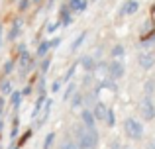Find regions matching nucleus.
Returning a JSON list of instances; mask_svg holds the SVG:
<instances>
[{"label":"nucleus","instance_id":"obj_1","mask_svg":"<svg viewBox=\"0 0 155 149\" xmlns=\"http://www.w3.org/2000/svg\"><path fill=\"white\" fill-rule=\"evenodd\" d=\"M75 135H77V141H79L81 149H94L98 145V131L94 128H88L84 124L83 126H77Z\"/></svg>","mask_w":155,"mask_h":149},{"label":"nucleus","instance_id":"obj_2","mask_svg":"<svg viewBox=\"0 0 155 149\" xmlns=\"http://www.w3.org/2000/svg\"><path fill=\"white\" fill-rule=\"evenodd\" d=\"M124 131H126V135H128L130 139H136V141L143 138V126L134 118H128L124 122Z\"/></svg>","mask_w":155,"mask_h":149},{"label":"nucleus","instance_id":"obj_3","mask_svg":"<svg viewBox=\"0 0 155 149\" xmlns=\"http://www.w3.org/2000/svg\"><path fill=\"white\" fill-rule=\"evenodd\" d=\"M140 114H141L143 120H153L155 118V106H153V100L149 98V96H145L140 102Z\"/></svg>","mask_w":155,"mask_h":149},{"label":"nucleus","instance_id":"obj_4","mask_svg":"<svg viewBox=\"0 0 155 149\" xmlns=\"http://www.w3.org/2000/svg\"><path fill=\"white\" fill-rule=\"evenodd\" d=\"M16 63H18V67H20V71H22V73H28V71L31 69V65H34V59H31V55H30V53L22 51Z\"/></svg>","mask_w":155,"mask_h":149},{"label":"nucleus","instance_id":"obj_5","mask_svg":"<svg viewBox=\"0 0 155 149\" xmlns=\"http://www.w3.org/2000/svg\"><path fill=\"white\" fill-rule=\"evenodd\" d=\"M108 76L112 80H118V79H122V76H124V67H122L120 61H112L108 65Z\"/></svg>","mask_w":155,"mask_h":149},{"label":"nucleus","instance_id":"obj_6","mask_svg":"<svg viewBox=\"0 0 155 149\" xmlns=\"http://www.w3.org/2000/svg\"><path fill=\"white\" fill-rule=\"evenodd\" d=\"M49 112H51V100H47L45 102V106H43V110L39 112L38 116H35V128H39V126H43V124L47 122V118H49Z\"/></svg>","mask_w":155,"mask_h":149},{"label":"nucleus","instance_id":"obj_7","mask_svg":"<svg viewBox=\"0 0 155 149\" xmlns=\"http://www.w3.org/2000/svg\"><path fill=\"white\" fill-rule=\"evenodd\" d=\"M137 63H140L141 69H151L155 65V55H149V53H141L137 57Z\"/></svg>","mask_w":155,"mask_h":149},{"label":"nucleus","instance_id":"obj_8","mask_svg":"<svg viewBox=\"0 0 155 149\" xmlns=\"http://www.w3.org/2000/svg\"><path fill=\"white\" fill-rule=\"evenodd\" d=\"M94 118H96V122H102V120H106V114H108V108H106V104L102 102H96L94 104Z\"/></svg>","mask_w":155,"mask_h":149},{"label":"nucleus","instance_id":"obj_9","mask_svg":"<svg viewBox=\"0 0 155 149\" xmlns=\"http://www.w3.org/2000/svg\"><path fill=\"white\" fill-rule=\"evenodd\" d=\"M81 118H83V124H84V126H88V128H94V122H96V118H94V112H91V110H83Z\"/></svg>","mask_w":155,"mask_h":149},{"label":"nucleus","instance_id":"obj_10","mask_svg":"<svg viewBox=\"0 0 155 149\" xmlns=\"http://www.w3.org/2000/svg\"><path fill=\"white\" fill-rule=\"evenodd\" d=\"M69 8H71L73 12H84L87 10V0H69Z\"/></svg>","mask_w":155,"mask_h":149},{"label":"nucleus","instance_id":"obj_11","mask_svg":"<svg viewBox=\"0 0 155 149\" xmlns=\"http://www.w3.org/2000/svg\"><path fill=\"white\" fill-rule=\"evenodd\" d=\"M137 8H140V4H137L136 0H128L126 6L122 8V12H124L126 16H132V14H136V12H137Z\"/></svg>","mask_w":155,"mask_h":149},{"label":"nucleus","instance_id":"obj_12","mask_svg":"<svg viewBox=\"0 0 155 149\" xmlns=\"http://www.w3.org/2000/svg\"><path fill=\"white\" fill-rule=\"evenodd\" d=\"M45 102H47V100H45V96H39V98H38V102H35V108L31 110V118H35V116H38L39 112L43 110V106H45Z\"/></svg>","mask_w":155,"mask_h":149},{"label":"nucleus","instance_id":"obj_13","mask_svg":"<svg viewBox=\"0 0 155 149\" xmlns=\"http://www.w3.org/2000/svg\"><path fill=\"white\" fill-rule=\"evenodd\" d=\"M12 83L10 80H2V83H0V94L2 96H6V94H12Z\"/></svg>","mask_w":155,"mask_h":149},{"label":"nucleus","instance_id":"obj_14","mask_svg":"<svg viewBox=\"0 0 155 149\" xmlns=\"http://www.w3.org/2000/svg\"><path fill=\"white\" fill-rule=\"evenodd\" d=\"M61 24L63 26H69L71 24V14H69V6H63V10H61Z\"/></svg>","mask_w":155,"mask_h":149},{"label":"nucleus","instance_id":"obj_15","mask_svg":"<svg viewBox=\"0 0 155 149\" xmlns=\"http://www.w3.org/2000/svg\"><path fill=\"white\" fill-rule=\"evenodd\" d=\"M81 104H83V96H81L79 92H75V94H73V102H71L73 110H79V108H81Z\"/></svg>","mask_w":155,"mask_h":149},{"label":"nucleus","instance_id":"obj_16","mask_svg":"<svg viewBox=\"0 0 155 149\" xmlns=\"http://www.w3.org/2000/svg\"><path fill=\"white\" fill-rule=\"evenodd\" d=\"M51 47H53V45H51V41H43V43H41V45H39V47H38V55H39V57H41V55H45V53H47V51H49V49H51Z\"/></svg>","mask_w":155,"mask_h":149},{"label":"nucleus","instance_id":"obj_17","mask_svg":"<svg viewBox=\"0 0 155 149\" xmlns=\"http://www.w3.org/2000/svg\"><path fill=\"white\" fill-rule=\"evenodd\" d=\"M143 90H145V96H149V98H151L153 92H155V83H153V80H147V83H145V86H143Z\"/></svg>","mask_w":155,"mask_h":149},{"label":"nucleus","instance_id":"obj_18","mask_svg":"<svg viewBox=\"0 0 155 149\" xmlns=\"http://www.w3.org/2000/svg\"><path fill=\"white\" fill-rule=\"evenodd\" d=\"M81 65H83L87 71L94 69V61H92V57H83V59H81Z\"/></svg>","mask_w":155,"mask_h":149},{"label":"nucleus","instance_id":"obj_19","mask_svg":"<svg viewBox=\"0 0 155 149\" xmlns=\"http://www.w3.org/2000/svg\"><path fill=\"white\" fill-rule=\"evenodd\" d=\"M84 35H87V34H84V31H83V34H81V35H79V37H77V39H75V41H73V45H71V51H77V47H79V45H81V43H83V39H84Z\"/></svg>","mask_w":155,"mask_h":149},{"label":"nucleus","instance_id":"obj_20","mask_svg":"<svg viewBox=\"0 0 155 149\" xmlns=\"http://www.w3.org/2000/svg\"><path fill=\"white\" fill-rule=\"evenodd\" d=\"M20 100H22V92H18V90H16V92H12V104H14L16 108L20 106Z\"/></svg>","mask_w":155,"mask_h":149},{"label":"nucleus","instance_id":"obj_21","mask_svg":"<svg viewBox=\"0 0 155 149\" xmlns=\"http://www.w3.org/2000/svg\"><path fill=\"white\" fill-rule=\"evenodd\" d=\"M53 139H55V134H47L45 141H43V149H49L53 145Z\"/></svg>","mask_w":155,"mask_h":149},{"label":"nucleus","instance_id":"obj_22","mask_svg":"<svg viewBox=\"0 0 155 149\" xmlns=\"http://www.w3.org/2000/svg\"><path fill=\"white\" fill-rule=\"evenodd\" d=\"M114 120H116V118H114V112L108 108V114H106V126L112 128V126H114Z\"/></svg>","mask_w":155,"mask_h":149},{"label":"nucleus","instance_id":"obj_23","mask_svg":"<svg viewBox=\"0 0 155 149\" xmlns=\"http://www.w3.org/2000/svg\"><path fill=\"white\" fill-rule=\"evenodd\" d=\"M73 94H75V84H69V88L65 90V94H63V100H69Z\"/></svg>","mask_w":155,"mask_h":149},{"label":"nucleus","instance_id":"obj_24","mask_svg":"<svg viewBox=\"0 0 155 149\" xmlns=\"http://www.w3.org/2000/svg\"><path fill=\"white\" fill-rule=\"evenodd\" d=\"M75 69H77V65H73V67H71V69H69V71H67V75H65V76H63V83H69V80H71V76H73V75H75Z\"/></svg>","mask_w":155,"mask_h":149},{"label":"nucleus","instance_id":"obj_25","mask_svg":"<svg viewBox=\"0 0 155 149\" xmlns=\"http://www.w3.org/2000/svg\"><path fill=\"white\" fill-rule=\"evenodd\" d=\"M112 55H114V57H122V55H124V47H122V45H116L112 49Z\"/></svg>","mask_w":155,"mask_h":149},{"label":"nucleus","instance_id":"obj_26","mask_svg":"<svg viewBox=\"0 0 155 149\" xmlns=\"http://www.w3.org/2000/svg\"><path fill=\"white\" fill-rule=\"evenodd\" d=\"M12 69H14V61H8L6 65H4V73H10Z\"/></svg>","mask_w":155,"mask_h":149},{"label":"nucleus","instance_id":"obj_27","mask_svg":"<svg viewBox=\"0 0 155 149\" xmlns=\"http://www.w3.org/2000/svg\"><path fill=\"white\" fill-rule=\"evenodd\" d=\"M61 149H79L75 145V143H71V141H67V143H63V145H61Z\"/></svg>","mask_w":155,"mask_h":149},{"label":"nucleus","instance_id":"obj_28","mask_svg":"<svg viewBox=\"0 0 155 149\" xmlns=\"http://www.w3.org/2000/svg\"><path fill=\"white\" fill-rule=\"evenodd\" d=\"M61 88V80H57V83H53V92H57Z\"/></svg>","mask_w":155,"mask_h":149},{"label":"nucleus","instance_id":"obj_29","mask_svg":"<svg viewBox=\"0 0 155 149\" xmlns=\"http://www.w3.org/2000/svg\"><path fill=\"white\" fill-rule=\"evenodd\" d=\"M41 69H43V71L49 69V59H45V61H43V67H41Z\"/></svg>","mask_w":155,"mask_h":149},{"label":"nucleus","instance_id":"obj_30","mask_svg":"<svg viewBox=\"0 0 155 149\" xmlns=\"http://www.w3.org/2000/svg\"><path fill=\"white\" fill-rule=\"evenodd\" d=\"M55 28H57V24H49V26H47V31H55Z\"/></svg>","mask_w":155,"mask_h":149},{"label":"nucleus","instance_id":"obj_31","mask_svg":"<svg viewBox=\"0 0 155 149\" xmlns=\"http://www.w3.org/2000/svg\"><path fill=\"white\" fill-rule=\"evenodd\" d=\"M2 110H4V98L0 96V114H2Z\"/></svg>","mask_w":155,"mask_h":149},{"label":"nucleus","instance_id":"obj_32","mask_svg":"<svg viewBox=\"0 0 155 149\" xmlns=\"http://www.w3.org/2000/svg\"><path fill=\"white\" fill-rule=\"evenodd\" d=\"M145 149H155V141L153 143H147V147H145Z\"/></svg>","mask_w":155,"mask_h":149},{"label":"nucleus","instance_id":"obj_33","mask_svg":"<svg viewBox=\"0 0 155 149\" xmlns=\"http://www.w3.org/2000/svg\"><path fill=\"white\" fill-rule=\"evenodd\" d=\"M0 39H2V26H0Z\"/></svg>","mask_w":155,"mask_h":149},{"label":"nucleus","instance_id":"obj_34","mask_svg":"<svg viewBox=\"0 0 155 149\" xmlns=\"http://www.w3.org/2000/svg\"><path fill=\"white\" fill-rule=\"evenodd\" d=\"M34 2H39V0H34Z\"/></svg>","mask_w":155,"mask_h":149}]
</instances>
